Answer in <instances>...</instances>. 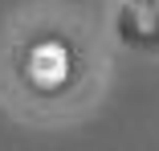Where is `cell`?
I'll return each mask as SVG.
<instances>
[{
  "instance_id": "1",
  "label": "cell",
  "mask_w": 159,
  "mask_h": 151,
  "mask_svg": "<svg viewBox=\"0 0 159 151\" xmlns=\"http://www.w3.org/2000/svg\"><path fill=\"white\" fill-rule=\"evenodd\" d=\"M25 74L29 82H33L37 90H57V86H66L70 74H74V53L66 41H53V37H41L29 45L25 53Z\"/></svg>"
}]
</instances>
